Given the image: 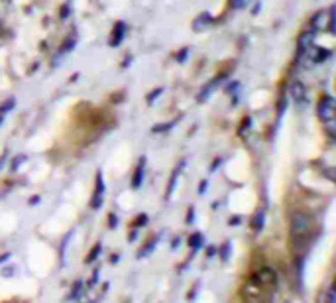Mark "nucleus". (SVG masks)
Listing matches in <instances>:
<instances>
[{"label": "nucleus", "instance_id": "f257e3e1", "mask_svg": "<svg viewBox=\"0 0 336 303\" xmlns=\"http://www.w3.org/2000/svg\"><path fill=\"white\" fill-rule=\"evenodd\" d=\"M311 229H313V221H311L309 215H305V213H293L291 221H289V233H291V240L295 248H299V246L305 244V240L311 234Z\"/></svg>", "mask_w": 336, "mask_h": 303}, {"label": "nucleus", "instance_id": "f704fd0d", "mask_svg": "<svg viewBox=\"0 0 336 303\" xmlns=\"http://www.w3.org/2000/svg\"><path fill=\"white\" fill-rule=\"evenodd\" d=\"M193 215H195V209H189V215H187V223L193 221Z\"/></svg>", "mask_w": 336, "mask_h": 303}, {"label": "nucleus", "instance_id": "c85d7f7f", "mask_svg": "<svg viewBox=\"0 0 336 303\" xmlns=\"http://www.w3.org/2000/svg\"><path fill=\"white\" fill-rule=\"evenodd\" d=\"M326 301L328 303H334L336 301V293H334V289L330 287V291H328V297H326Z\"/></svg>", "mask_w": 336, "mask_h": 303}, {"label": "nucleus", "instance_id": "473e14b6", "mask_svg": "<svg viewBox=\"0 0 336 303\" xmlns=\"http://www.w3.org/2000/svg\"><path fill=\"white\" fill-rule=\"evenodd\" d=\"M197 285H199V283H197ZM197 285H195V287H193V289H191V293H189V295H187V297H189V299H193V297H197Z\"/></svg>", "mask_w": 336, "mask_h": 303}, {"label": "nucleus", "instance_id": "1a4fd4ad", "mask_svg": "<svg viewBox=\"0 0 336 303\" xmlns=\"http://www.w3.org/2000/svg\"><path fill=\"white\" fill-rule=\"evenodd\" d=\"M144 169H146V158H140L138 165H136L134 177H132V187L134 189H138V187L142 185V181H144Z\"/></svg>", "mask_w": 336, "mask_h": 303}, {"label": "nucleus", "instance_id": "bb28decb", "mask_svg": "<svg viewBox=\"0 0 336 303\" xmlns=\"http://www.w3.org/2000/svg\"><path fill=\"white\" fill-rule=\"evenodd\" d=\"M116 225H118V217H116L114 213H110V217H108V227H110V229H116Z\"/></svg>", "mask_w": 336, "mask_h": 303}, {"label": "nucleus", "instance_id": "c9c22d12", "mask_svg": "<svg viewBox=\"0 0 336 303\" xmlns=\"http://www.w3.org/2000/svg\"><path fill=\"white\" fill-rule=\"evenodd\" d=\"M220 162H222V160H216V162L212 163V167H210V171H214V169H216V167L220 165Z\"/></svg>", "mask_w": 336, "mask_h": 303}, {"label": "nucleus", "instance_id": "7ed1b4c3", "mask_svg": "<svg viewBox=\"0 0 336 303\" xmlns=\"http://www.w3.org/2000/svg\"><path fill=\"white\" fill-rule=\"evenodd\" d=\"M252 281L258 283L262 289H269V287H273V285L277 283V274H275V270H271V268H262L260 272L254 274Z\"/></svg>", "mask_w": 336, "mask_h": 303}, {"label": "nucleus", "instance_id": "7c9ffc66", "mask_svg": "<svg viewBox=\"0 0 336 303\" xmlns=\"http://www.w3.org/2000/svg\"><path fill=\"white\" fill-rule=\"evenodd\" d=\"M240 221H242V217H232V219H230V225H232V227H238Z\"/></svg>", "mask_w": 336, "mask_h": 303}, {"label": "nucleus", "instance_id": "58836bf2", "mask_svg": "<svg viewBox=\"0 0 336 303\" xmlns=\"http://www.w3.org/2000/svg\"><path fill=\"white\" fill-rule=\"evenodd\" d=\"M8 256H10V254H2V256H0V264H2V262H6Z\"/></svg>", "mask_w": 336, "mask_h": 303}, {"label": "nucleus", "instance_id": "4be33fe9", "mask_svg": "<svg viewBox=\"0 0 336 303\" xmlns=\"http://www.w3.org/2000/svg\"><path fill=\"white\" fill-rule=\"evenodd\" d=\"M146 223H148V215H144V213H142V215H138V219H136V229H140V227H144V225H146Z\"/></svg>", "mask_w": 336, "mask_h": 303}, {"label": "nucleus", "instance_id": "0eeeda50", "mask_svg": "<svg viewBox=\"0 0 336 303\" xmlns=\"http://www.w3.org/2000/svg\"><path fill=\"white\" fill-rule=\"evenodd\" d=\"M126 24L124 22H116L114 26V30H112V38H110V47H118L122 44V40H124V34H126Z\"/></svg>", "mask_w": 336, "mask_h": 303}, {"label": "nucleus", "instance_id": "72a5a7b5", "mask_svg": "<svg viewBox=\"0 0 336 303\" xmlns=\"http://www.w3.org/2000/svg\"><path fill=\"white\" fill-rule=\"evenodd\" d=\"M206 254H208V258H212L214 254H216V248H214V246H210V248L206 250Z\"/></svg>", "mask_w": 336, "mask_h": 303}, {"label": "nucleus", "instance_id": "423d86ee", "mask_svg": "<svg viewBox=\"0 0 336 303\" xmlns=\"http://www.w3.org/2000/svg\"><path fill=\"white\" fill-rule=\"evenodd\" d=\"M313 42H314V30L313 32H305V34L299 38V44H297V59L303 57V53L313 46Z\"/></svg>", "mask_w": 336, "mask_h": 303}, {"label": "nucleus", "instance_id": "f8f14e48", "mask_svg": "<svg viewBox=\"0 0 336 303\" xmlns=\"http://www.w3.org/2000/svg\"><path fill=\"white\" fill-rule=\"evenodd\" d=\"M326 22H328V18L324 20V12H316L313 16V20H311V26H313V30H324L326 28Z\"/></svg>", "mask_w": 336, "mask_h": 303}, {"label": "nucleus", "instance_id": "f3484780", "mask_svg": "<svg viewBox=\"0 0 336 303\" xmlns=\"http://www.w3.org/2000/svg\"><path fill=\"white\" fill-rule=\"evenodd\" d=\"M326 30H328V34H334V6H330L328 8V22H326Z\"/></svg>", "mask_w": 336, "mask_h": 303}, {"label": "nucleus", "instance_id": "9b49d317", "mask_svg": "<svg viewBox=\"0 0 336 303\" xmlns=\"http://www.w3.org/2000/svg\"><path fill=\"white\" fill-rule=\"evenodd\" d=\"M264 219H266V213H264V209H260L256 215H254V219H252V229H254L256 233H260V231L264 229Z\"/></svg>", "mask_w": 336, "mask_h": 303}, {"label": "nucleus", "instance_id": "412c9836", "mask_svg": "<svg viewBox=\"0 0 336 303\" xmlns=\"http://www.w3.org/2000/svg\"><path fill=\"white\" fill-rule=\"evenodd\" d=\"M250 124H252V118L246 117V118H244V124H240V130H238V134H240V136H246Z\"/></svg>", "mask_w": 336, "mask_h": 303}, {"label": "nucleus", "instance_id": "5701e85b", "mask_svg": "<svg viewBox=\"0 0 336 303\" xmlns=\"http://www.w3.org/2000/svg\"><path fill=\"white\" fill-rule=\"evenodd\" d=\"M230 252H232V242H226L222 246V260H228V258H230Z\"/></svg>", "mask_w": 336, "mask_h": 303}, {"label": "nucleus", "instance_id": "a878e982", "mask_svg": "<svg viewBox=\"0 0 336 303\" xmlns=\"http://www.w3.org/2000/svg\"><path fill=\"white\" fill-rule=\"evenodd\" d=\"M67 14H71V6H69V4H63V6H61V14H59V16H61V20H65V18H67Z\"/></svg>", "mask_w": 336, "mask_h": 303}, {"label": "nucleus", "instance_id": "ddd939ff", "mask_svg": "<svg viewBox=\"0 0 336 303\" xmlns=\"http://www.w3.org/2000/svg\"><path fill=\"white\" fill-rule=\"evenodd\" d=\"M177 120H179V118H175V120H171V122H165V124H156V126L152 128V132H154V134H159V132H167L169 128H173V126L177 124Z\"/></svg>", "mask_w": 336, "mask_h": 303}, {"label": "nucleus", "instance_id": "dca6fc26", "mask_svg": "<svg viewBox=\"0 0 336 303\" xmlns=\"http://www.w3.org/2000/svg\"><path fill=\"white\" fill-rule=\"evenodd\" d=\"M189 246H191V248H193V250L197 252V250H199V248L202 246V234L201 233H195V234H193V236L189 238Z\"/></svg>", "mask_w": 336, "mask_h": 303}, {"label": "nucleus", "instance_id": "cd10ccee", "mask_svg": "<svg viewBox=\"0 0 336 303\" xmlns=\"http://www.w3.org/2000/svg\"><path fill=\"white\" fill-rule=\"evenodd\" d=\"M187 55H189V49H187V47H185V49H181V53H177V61L183 63V61L187 59Z\"/></svg>", "mask_w": 336, "mask_h": 303}, {"label": "nucleus", "instance_id": "393cba45", "mask_svg": "<svg viewBox=\"0 0 336 303\" xmlns=\"http://www.w3.org/2000/svg\"><path fill=\"white\" fill-rule=\"evenodd\" d=\"M163 93V89H161V87H159V89H156V91H154V93L152 94H148V105H152V103H154V100H156L157 96H159V94Z\"/></svg>", "mask_w": 336, "mask_h": 303}, {"label": "nucleus", "instance_id": "c756f323", "mask_svg": "<svg viewBox=\"0 0 336 303\" xmlns=\"http://www.w3.org/2000/svg\"><path fill=\"white\" fill-rule=\"evenodd\" d=\"M206 185H208V181L204 179V181H201V185H199V195H204V191H206Z\"/></svg>", "mask_w": 336, "mask_h": 303}, {"label": "nucleus", "instance_id": "4468645a", "mask_svg": "<svg viewBox=\"0 0 336 303\" xmlns=\"http://www.w3.org/2000/svg\"><path fill=\"white\" fill-rule=\"evenodd\" d=\"M183 165H185V163H181V167H183ZM181 167H177V169L173 171V175H171V181H169V187H167V199H171V195H173V189H175V183H177Z\"/></svg>", "mask_w": 336, "mask_h": 303}, {"label": "nucleus", "instance_id": "f03ea898", "mask_svg": "<svg viewBox=\"0 0 336 303\" xmlns=\"http://www.w3.org/2000/svg\"><path fill=\"white\" fill-rule=\"evenodd\" d=\"M316 113H318L320 122L324 124V128H326L328 136H334V134H336V126H334V98H332L330 94H324V96L318 100Z\"/></svg>", "mask_w": 336, "mask_h": 303}, {"label": "nucleus", "instance_id": "6ab92c4d", "mask_svg": "<svg viewBox=\"0 0 336 303\" xmlns=\"http://www.w3.org/2000/svg\"><path fill=\"white\" fill-rule=\"evenodd\" d=\"M156 244H157V238H154V240L150 242V246L146 244V246H144V248L140 250V254H138V256H140V258H146V256H148V254H152V250L156 248Z\"/></svg>", "mask_w": 336, "mask_h": 303}, {"label": "nucleus", "instance_id": "6e6552de", "mask_svg": "<svg viewBox=\"0 0 336 303\" xmlns=\"http://www.w3.org/2000/svg\"><path fill=\"white\" fill-rule=\"evenodd\" d=\"M220 81H222V77H216V79H212L208 85H204V87H202V91L199 93V103H204L210 94L214 93V91H216V87L220 85Z\"/></svg>", "mask_w": 336, "mask_h": 303}, {"label": "nucleus", "instance_id": "9d476101", "mask_svg": "<svg viewBox=\"0 0 336 303\" xmlns=\"http://www.w3.org/2000/svg\"><path fill=\"white\" fill-rule=\"evenodd\" d=\"M210 24H212L210 12H201V14L195 18V22H193V30H195V32H201V30H204V28L210 26Z\"/></svg>", "mask_w": 336, "mask_h": 303}, {"label": "nucleus", "instance_id": "2f4dec72", "mask_svg": "<svg viewBox=\"0 0 336 303\" xmlns=\"http://www.w3.org/2000/svg\"><path fill=\"white\" fill-rule=\"evenodd\" d=\"M12 272H14V268H4V270H2V276H4V278H6V276L10 278V276H12Z\"/></svg>", "mask_w": 336, "mask_h": 303}, {"label": "nucleus", "instance_id": "2eb2a0df", "mask_svg": "<svg viewBox=\"0 0 336 303\" xmlns=\"http://www.w3.org/2000/svg\"><path fill=\"white\" fill-rule=\"evenodd\" d=\"M100 252H102V246H100V242H96V244L90 248L89 256H87V260H85V262H87V264H92V262L98 258V254H100Z\"/></svg>", "mask_w": 336, "mask_h": 303}, {"label": "nucleus", "instance_id": "aec40b11", "mask_svg": "<svg viewBox=\"0 0 336 303\" xmlns=\"http://www.w3.org/2000/svg\"><path fill=\"white\" fill-rule=\"evenodd\" d=\"M81 289H83V281H75L73 291L67 295V299H77V297H79V293H81Z\"/></svg>", "mask_w": 336, "mask_h": 303}, {"label": "nucleus", "instance_id": "e433bc0d", "mask_svg": "<svg viewBox=\"0 0 336 303\" xmlns=\"http://www.w3.org/2000/svg\"><path fill=\"white\" fill-rule=\"evenodd\" d=\"M262 10V6H260V2H258V6H254V10H252V14H258Z\"/></svg>", "mask_w": 336, "mask_h": 303}, {"label": "nucleus", "instance_id": "39448f33", "mask_svg": "<svg viewBox=\"0 0 336 303\" xmlns=\"http://www.w3.org/2000/svg\"><path fill=\"white\" fill-rule=\"evenodd\" d=\"M289 93H291V98L295 105H303V103H307V91H305V85L301 83V81H293L291 89H289Z\"/></svg>", "mask_w": 336, "mask_h": 303}, {"label": "nucleus", "instance_id": "ea45409f", "mask_svg": "<svg viewBox=\"0 0 336 303\" xmlns=\"http://www.w3.org/2000/svg\"><path fill=\"white\" fill-rule=\"evenodd\" d=\"M4 160H6V152H4L2 156H0V167H2V163H4Z\"/></svg>", "mask_w": 336, "mask_h": 303}, {"label": "nucleus", "instance_id": "20e7f679", "mask_svg": "<svg viewBox=\"0 0 336 303\" xmlns=\"http://www.w3.org/2000/svg\"><path fill=\"white\" fill-rule=\"evenodd\" d=\"M102 199H104V179H102V173L98 171L96 173V183H94V191H92V197H90V209L98 211L102 207Z\"/></svg>", "mask_w": 336, "mask_h": 303}, {"label": "nucleus", "instance_id": "b1692460", "mask_svg": "<svg viewBox=\"0 0 336 303\" xmlns=\"http://www.w3.org/2000/svg\"><path fill=\"white\" fill-rule=\"evenodd\" d=\"M26 162V156H16L14 158V163H12V171H16L18 167H20V163Z\"/></svg>", "mask_w": 336, "mask_h": 303}, {"label": "nucleus", "instance_id": "a211bd4d", "mask_svg": "<svg viewBox=\"0 0 336 303\" xmlns=\"http://www.w3.org/2000/svg\"><path fill=\"white\" fill-rule=\"evenodd\" d=\"M250 2L252 0H228V4H230L232 10H242V8H246Z\"/></svg>", "mask_w": 336, "mask_h": 303}, {"label": "nucleus", "instance_id": "4c0bfd02", "mask_svg": "<svg viewBox=\"0 0 336 303\" xmlns=\"http://www.w3.org/2000/svg\"><path fill=\"white\" fill-rule=\"evenodd\" d=\"M36 203H40V197H32L30 199V205H36Z\"/></svg>", "mask_w": 336, "mask_h": 303}]
</instances>
